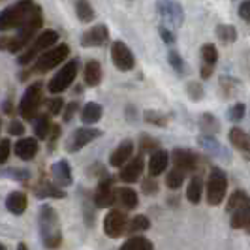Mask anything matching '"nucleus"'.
<instances>
[{
	"label": "nucleus",
	"instance_id": "obj_1",
	"mask_svg": "<svg viewBox=\"0 0 250 250\" xmlns=\"http://www.w3.org/2000/svg\"><path fill=\"white\" fill-rule=\"evenodd\" d=\"M43 25V15H42V10L38 8L34 15L26 21L23 26L17 28V34L15 36H0V49L10 51V53H19L23 51L36 38V32L42 28Z\"/></svg>",
	"mask_w": 250,
	"mask_h": 250
},
{
	"label": "nucleus",
	"instance_id": "obj_2",
	"mask_svg": "<svg viewBox=\"0 0 250 250\" xmlns=\"http://www.w3.org/2000/svg\"><path fill=\"white\" fill-rule=\"evenodd\" d=\"M38 220H40V235L43 245L47 249H57L62 243V233H61V224L55 209L51 205H42Z\"/></svg>",
	"mask_w": 250,
	"mask_h": 250
},
{
	"label": "nucleus",
	"instance_id": "obj_3",
	"mask_svg": "<svg viewBox=\"0 0 250 250\" xmlns=\"http://www.w3.org/2000/svg\"><path fill=\"white\" fill-rule=\"evenodd\" d=\"M36 10L38 6L32 0H19L17 4L6 8L4 12H0V32L23 26L34 15Z\"/></svg>",
	"mask_w": 250,
	"mask_h": 250
},
{
	"label": "nucleus",
	"instance_id": "obj_4",
	"mask_svg": "<svg viewBox=\"0 0 250 250\" xmlns=\"http://www.w3.org/2000/svg\"><path fill=\"white\" fill-rule=\"evenodd\" d=\"M57 42H59V32H55V30H43L42 34H38V36L26 45L25 51L21 53V57L17 59V62L21 64V66L32 62V61H34L36 57H40L43 51L51 49Z\"/></svg>",
	"mask_w": 250,
	"mask_h": 250
},
{
	"label": "nucleus",
	"instance_id": "obj_5",
	"mask_svg": "<svg viewBox=\"0 0 250 250\" xmlns=\"http://www.w3.org/2000/svg\"><path fill=\"white\" fill-rule=\"evenodd\" d=\"M68 55H70V47H68L66 43H59V45H55V47H51V49L43 51V53L38 57L32 72H36V74H45V72H49L53 68H57L61 62H64Z\"/></svg>",
	"mask_w": 250,
	"mask_h": 250
},
{
	"label": "nucleus",
	"instance_id": "obj_6",
	"mask_svg": "<svg viewBox=\"0 0 250 250\" xmlns=\"http://www.w3.org/2000/svg\"><path fill=\"white\" fill-rule=\"evenodd\" d=\"M75 75H77V61H70L66 66H62L57 74L51 77L49 85H47L49 92L51 94H61V92H64L68 87H72Z\"/></svg>",
	"mask_w": 250,
	"mask_h": 250
},
{
	"label": "nucleus",
	"instance_id": "obj_7",
	"mask_svg": "<svg viewBox=\"0 0 250 250\" xmlns=\"http://www.w3.org/2000/svg\"><path fill=\"white\" fill-rule=\"evenodd\" d=\"M42 104V83H32L25 90L23 98L19 102V113L25 119H34Z\"/></svg>",
	"mask_w": 250,
	"mask_h": 250
},
{
	"label": "nucleus",
	"instance_id": "obj_8",
	"mask_svg": "<svg viewBox=\"0 0 250 250\" xmlns=\"http://www.w3.org/2000/svg\"><path fill=\"white\" fill-rule=\"evenodd\" d=\"M226 190H228V181H226V175L222 173V169L214 167L209 175V181H207V201L211 205H218L222 203L226 196Z\"/></svg>",
	"mask_w": 250,
	"mask_h": 250
},
{
	"label": "nucleus",
	"instance_id": "obj_9",
	"mask_svg": "<svg viewBox=\"0 0 250 250\" xmlns=\"http://www.w3.org/2000/svg\"><path fill=\"white\" fill-rule=\"evenodd\" d=\"M126 226H128L126 214L123 211H117V209L109 211L104 218V231L107 237H121L126 231Z\"/></svg>",
	"mask_w": 250,
	"mask_h": 250
},
{
	"label": "nucleus",
	"instance_id": "obj_10",
	"mask_svg": "<svg viewBox=\"0 0 250 250\" xmlns=\"http://www.w3.org/2000/svg\"><path fill=\"white\" fill-rule=\"evenodd\" d=\"M111 61L121 72H130L134 68V64H136L134 55H132V51L128 49V45H126L125 42H113Z\"/></svg>",
	"mask_w": 250,
	"mask_h": 250
},
{
	"label": "nucleus",
	"instance_id": "obj_11",
	"mask_svg": "<svg viewBox=\"0 0 250 250\" xmlns=\"http://www.w3.org/2000/svg\"><path fill=\"white\" fill-rule=\"evenodd\" d=\"M102 136L100 130H96V128H77L74 132V136L70 139V143H68V150H75L83 149L87 143L90 141H94V139H98Z\"/></svg>",
	"mask_w": 250,
	"mask_h": 250
},
{
	"label": "nucleus",
	"instance_id": "obj_12",
	"mask_svg": "<svg viewBox=\"0 0 250 250\" xmlns=\"http://www.w3.org/2000/svg\"><path fill=\"white\" fill-rule=\"evenodd\" d=\"M109 40V30L105 25L92 26L90 30H87L83 36H81V45L83 47H100L105 42Z\"/></svg>",
	"mask_w": 250,
	"mask_h": 250
},
{
	"label": "nucleus",
	"instance_id": "obj_13",
	"mask_svg": "<svg viewBox=\"0 0 250 250\" xmlns=\"http://www.w3.org/2000/svg\"><path fill=\"white\" fill-rule=\"evenodd\" d=\"M158 8H160V15H162L169 25H173V26L183 25L185 15H183V8H181L177 2H173V0H162V2L158 4Z\"/></svg>",
	"mask_w": 250,
	"mask_h": 250
},
{
	"label": "nucleus",
	"instance_id": "obj_14",
	"mask_svg": "<svg viewBox=\"0 0 250 250\" xmlns=\"http://www.w3.org/2000/svg\"><path fill=\"white\" fill-rule=\"evenodd\" d=\"M94 203H96V207H111L115 203V188H113V181L109 177L100 181L96 194H94Z\"/></svg>",
	"mask_w": 250,
	"mask_h": 250
},
{
	"label": "nucleus",
	"instance_id": "obj_15",
	"mask_svg": "<svg viewBox=\"0 0 250 250\" xmlns=\"http://www.w3.org/2000/svg\"><path fill=\"white\" fill-rule=\"evenodd\" d=\"M143 167H145V164H143V158L141 156H136L132 162L128 160V162L123 166V169H121V181L123 183H136L141 173H143Z\"/></svg>",
	"mask_w": 250,
	"mask_h": 250
},
{
	"label": "nucleus",
	"instance_id": "obj_16",
	"mask_svg": "<svg viewBox=\"0 0 250 250\" xmlns=\"http://www.w3.org/2000/svg\"><path fill=\"white\" fill-rule=\"evenodd\" d=\"M132 154H134V143H132V139H125L117 149L113 150L111 158H109V164L115 166V167H121V166H125L128 160H132Z\"/></svg>",
	"mask_w": 250,
	"mask_h": 250
},
{
	"label": "nucleus",
	"instance_id": "obj_17",
	"mask_svg": "<svg viewBox=\"0 0 250 250\" xmlns=\"http://www.w3.org/2000/svg\"><path fill=\"white\" fill-rule=\"evenodd\" d=\"M196 162H198V158H196V154L192 150H187V149L173 150V164H175L177 169H181L185 173L192 171L196 167Z\"/></svg>",
	"mask_w": 250,
	"mask_h": 250
},
{
	"label": "nucleus",
	"instance_id": "obj_18",
	"mask_svg": "<svg viewBox=\"0 0 250 250\" xmlns=\"http://www.w3.org/2000/svg\"><path fill=\"white\" fill-rule=\"evenodd\" d=\"M38 152V141L34 138H23L15 143V154L21 160H32Z\"/></svg>",
	"mask_w": 250,
	"mask_h": 250
},
{
	"label": "nucleus",
	"instance_id": "obj_19",
	"mask_svg": "<svg viewBox=\"0 0 250 250\" xmlns=\"http://www.w3.org/2000/svg\"><path fill=\"white\" fill-rule=\"evenodd\" d=\"M138 201V194L132 188H117L115 190V203L123 209H136Z\"/></svg>",
	"mask_w": 250,
	"mask_h": 250
},
{
	"label": "nucleus",
	"instance_id": "obj_20",
	"mask_svg": "<svg viewBox=\"0 0 250 250\" xmlns=\"http://www.w3.org/2000/svg\"><path fill=\"white\" fill-rule=\"evenodd\" d=\"M167 162H169V154L166 150H154L152 156L149 160V173L150 177H156V175H162L167 167Z\"/></svg>",
	"mask_w": 250,
	"mask_h": 250
},
{
	"label": "nucleus",
	"instance_id": "obj_21",
	"mask_svg": "<svg viewBox=\"0 0 250 250\" xmlns=\"http://www.w3.org/2000/svg\"><path fill=\"white\" fill-rule=\"evenodd\" d=\"M51 173H53V179H55V183L59 187L72 185V171H70V166H68L66 160H59L57 164H53Z\"/></svg>",
	"mask_w": 250,
	"mask_h": 250
},
{
	"label": "nucleus",
	"instance_id": "obj_22",
	"mask_svg": "<svg viewBox=\"0 0 250 250\" xmlns=\"http://www.w3.org/2000/svg\"><path fill=\"white\" fill-rule=\"evenodd\" d=\"M229 141L237 150L250 156V136L247 132H243L241 128H231L229 130Z\"/></svg>",
	"mask_w": 250,
	"mask_h": 250
},
{
	"label": "nucleus",
	"instance_id": "obj_23",
	"mask_svg": "<svg viewBox=\"0 0 250 250\" xmlns=\"http://www.w3.org/2000/svg\"><path fill=\"white\" fill-rule=\"evenodd\" d=\"M26 194L25 192H12L8 198H6V207L8 211L13 214H23L26 211Z\"/></svg>",
	"mask_w": 250,
	"mask_h": 250
},
{
	"label": "nucleus",
	"instance_id": "obj_24",
	"mask_svg": "<svg viewBox=\"0 0 250 250\" xmlns=\"http://www.w3.org/2000/svg\"><path fill=\"white\" fill-rule=\"evenodd\" d=\"M83 75H85V83H87V87H96L102 79L100 64L96 62V61H88V62L85 64V72H83Z\"/></svg>",
	"mask_w": 250,
	"mask_h": 250
},
{
	"label": "nucleus",
	"instance_id": "obj_25",
	"mask_svg": "<svg viewBox=\"0 0 250 250\" xmlns=\"http://www.w3.org/2000/svg\"><path fill=\"white\" fill-rule=\"evenodd\" d=\"M100 119H102L100 104H96V102H88L87 105L83 107V111H81V121H83L85 125H96Z\"/></svg>",
	"mask_w": 250,
	"mask_h": 250
},
{
	"label": "nucleus",
	"instance_id": "obj_26",
	"mask_svg": "<svg viewBox=\"0 0 250 250\" xmlns=\"http://www.w3.org/2000/svg\"><path fill=\"white\" fill-rule=\"evenodd\" d=\"M201 196H203V179L200 175H196L192 177V181L187 188V198L190 203H200Z\"/></svg>",
	"mask_w": 250,
	"mask_h": 250
},
{
	"label": "nucleus",
	"instance_id": "obj_27",
	"mask_svg": "<svg viewBox=\"0 0 250 250\" xmlns=\"http://www.w3.org/2000/svg\"><path fill=\"white\" fill-rule=\"evenodd\" d=\"M149 228H150L149 218H147V216H143V214H138V216H134L132 220H128V226H126V233L134 235V233L145 231V229H149Z\"/></svg>",
	"mask_w": 250,
	"mask_h": 250
},
{
	"label": "nucleus",
	"instance_id": "obj_28",
	"mask_svg": "<svg viewBox=\"0 0 250 250\" xmlns=\"http://www.w3.org/2000/svg\"><path fill=\"white\" fill-rule=\"evenodd\" d=\"M51 130H53V125H51L49 117L47 115H38V119L34 121V132H36L38 138H49Z\"/></svg>",
	"mask_w": 250,
	"mask_h": 250
},
{
	"label": "nucleus",
	"instance_id": "obj_29",
	"mask_svg": "<svg viewBox=\"0 0 250 250\" xmlns=\"http://www.w3.org/2000/svg\"><path fill=\"white\" fill-rule=\"evenodd\" d=\"M247 205H250V198L247 196V192L237 190V192H233L231 198L228 200V211L233 213V211H237L241 207H247Z\"/></svg>",
	"mask_w": 250,
	"mask_h": 250
},
{
	"label": "nucleus",
	"instance_id": "obj_30",
	"mask_svg": "<svg viewBox=\"0 0 250 250\" xmlns=\"http://www.w3.org/2000/svg\"><path fill=\"white\" fill-rule=\"evenodd\" d=\"M247 226H250V205L233 211L231 216V228H247Z\"/></svg>",
	"mask_w": 250,
	"mask_h": 250
},
{
	"label": "nucleus",
	"instance_id": "obj_31",
	"mask_svg": "<svg viewBox=\"0 0 250 250\" xmlns=\"http://www.w3.org/2000/svg\"><path fill=\"white\" fill-rule=\"evenodd\" d=\"M75 12H77L79 21H83V23H90V21L94 19V10H92V6L88 4V0H77Z\"/></svg>",
	"mask_w": 250,
	"mask_h": 250
},
{
	"label": "nucleus",
	"instance_id": "obj_32",
	"mask_svg": "<svg viewBox=\"0 0 250 250\" xmlns=\"http://www.w3.org/2000/svg\"><path fill=\"white\" fill-rule=\"evenodd\" d=\"M121 250H154L152 243L145 237H130L125 245L121 247Z\"/></svg>",
	"mask_w": 250,
	"mask_h": 250
},
{
	"label": "nucleus",
	"instance_id": "obj_33",
	"mask_svg": "<svg viewBox=\"0 0 250 250\" xmlns=\"http://www.w3.org/2000/svg\"><path fill=\"white\" fill-rule=\"evenodd\" d=\"M216 36L220 38L224 43H231V42H235V38H237V30L231 25H220L216 28Z\"/></svg>",
	"mask_w": 250,
	"mask_h": 250
},
{
	"label": "nucleus",
	"instance_id": "obj_34",
	"mask_svg": "<svg viewBox=\"0 0 250 250\" xmlns=\"http://www.w3.org/2000/svg\"><path fill=\"white\" fill-rule=\"evenodd\" d=\"M185 183V171H181V169H173V171H169L167 177H166V185L171 188V190H177V188H181V185Z\"/></svg>",
	"mask_w": 250,
	"mask_h": 250
},
{
	"label": "nucleus",
	"instance_id": "obj_35",
	"mask_svg": "<svg viewBox=\"0 0 250 250\" xmlns=\"http://www.w3.org/2000/svg\"><path fill=\"white\" fill-rule=\"evenodd\" d=\"M201 59H203V64L214 66L216 59H218V51H216V47H214L213 43H207V45L201 47Z\"/></svg>",
	"mask_w": 250,
	"mask_h": 250
},
{
	"label": "nucleus",
	"instance_id": "obj_36",
	"mask_svg": "<svg viewBox=\"0 0 250 250\" xmlns=\"http://www.w3.org/2000/svg\"><path fill=\"white\" fill-rule=\"evenodd\" d=\"M200 145H203V149L207 150V152H213V154H222L220 145H218L213 138H209V136H207V138H205V136H203V138H200Z\"/></svg>",
	"mask_w": 250,
	"mask_h": 250
},
{
	"label": "nucleus",
	"instance_id": "obj_37",
	"mask_svg": "<svg viewBox=\"0 0 250 250\" xmlns=\"http://www.w3.org/2000/svg\"><path fill=\"white\" fill-rule=\"evenodd\" d=\"M169 62H171V66H173V70H175V72L185 74V62H183V59L179 57V53H175V51H171V53H169Z\"/></svg>",
	"mask_w": 250,
	"mask_h": 250
},
{
	"label": "nucleus",
	"instance_id": "obj_38",
	"mask_svg": "<svg viewBox=\"0 0 250 250\" xmlns=\"http://www.w3.org/2000/svg\"><path fill=\"white\" fill-rule=\"evenodd\" d=\"M228 117H229L231 121H241V119L245 117V105H243V104H235V105L228 111Z\"/></svg>",
	"mask_w": 250,
	"mask_h": 250
},
{
	"label": "nucleus",
	"instance_id": "obj_39",
	"mask_svg": "<svg viewBox=\"0 0 250 250\" xmlns=\"http://www.w3.org/2000/svg\"><path fill=\"white\" fill-rule=\"evenodd\" d=\"M10 150H12V143L10 139H2L0 141V164H4L10 156Z\"/></svg>",
	"mask_w": 250,
	"mask_h": 250
},
{
	"label": "nucleus",
	"instance_id": "obj_40",
	"mask_svg": "<svg viewBox=\"0 0 250 250\" xmlns=\"http://www.w3.org/2000/svg\"><path fill=\"white\" fill-rule=\"evenodd\" d=\"M201 126H203V130L211 132V130H216V128H218V123L214 121L213 115H203V119H201Z\"/></svg>",
	"mask_w": 250,
	"mask_h": 250
},
{
	"label": "nucleus",
	"instance_id": "obj_41",
	"mask_svg": "<svg viewBox=\"0 0 250 250\" xmlns=\"http://www.w3.org/2000/svg\"><path fill=\"white\" fill-rule=\"evenodd\" d=\"M64 107V100L62 98H53L49 100V113L51 115H57V113H61Z\"/></svg>",
	"mask_w": 250,
	"mask_h": 250
},
{
	"label": "nucleus",
	"instance_id": "obj_42",
	"mask_svg": "<svg viewBox=\"0 0 250 250\" xmlns=\"http://www.w3.org/2000/svg\"><path fill=\"white\" fill-rule=\"evenodd\" d=\"M145 121H149V123H154L156 126H164V125H166V119H160V113H154V111H147V113H145Z\"/></svg>",
	"mask_w": 250,
	"mask_h": 250
},
{
	"label": "nucleus",
	"instance_id": "obj_43",
	"mask_svg": "<svg viewBox=\"0 0 250 250\" xmlns=\"http://www.w3.org/2000/svg\"><path fill=\"white\" fill-rule=\"evenodd\" d=\"M239 15H241L247 23H250V0H245V2L239 6Z\"/></svg>",
	"mask_w": 250,
	"mask_h": 250
},
{
	"label": "nucleus",
	"instance_id": "obj_44",
	"mask_svg": "<svg viewBox=\"0 0 250 250\" xmlns=\"http://www.w3.org/2000/svg\"><path fill=\"white\" fill-rule=\"evenodd\" d=\"M25 132V126L21 125L19 121H12L10 123V134H13V136H21Z\"/></svg>",
	"mask_w": 250,
	"mask_h": 250
},
{
	"label": "nucleus",
	"instance_id": "obj_45",
	"mask_svg": "<svg viewBox=\"0 0 250 250\" xmlns=\"http://www.w3.org/2000/svg\"><path fill=\"white\" fill-rule=\"evenodd\" d=\"M188 94H190L192 98H201V87L198 83H190V85H188Z\"/></svg>",
	"mask_w": 250,
	"mask_h": 250
},
{
	"label": "nucleus",
	"instance_id": "obj_46",
	"mask_svg": "<svg viewBox=\"0 0 250 250\" xmlns=\"http://www.w3.org/2000/svg\"><path fill=\"white\" fill-rule=\"evenodd\" d=\"M141 147H143L145 150H147V149L152 150L154 147H158V143H156L152 138H145V136H143V138H141Z\"/></svg>",
	"mask_w": 250,
	"mask_h": 250
},
{
	"label": "nucleus",
	"instance_id": "obj_47",
	"mask_svg": "<svg viewBox=\"0 0 250 250\" xmlns=\"http://www.w3.org/2000/svg\"><path fill=\"white\" fill-rule=\"evenodd\" d=\"M160 36L166 40V43H173V34H171L166 26H160Z\"/></svg>",
	"mask_w": 250,
	"mask_h": 250
},
{
	"label": "nucleus",
	"instance_id": "obj_48",
	"mask_svg": "<svg viewBox=\"0 0 250 250\" xmlns=\"http://www.w3.org/2000/svg\"><path fill=\"white\" fill-rule=\"evenodd\" d=\"M143 190L149 192V194H154V192H156V185H154L152 181H145V183H143Z\"/></svg>",
	"mask_w": 250,
	"mask_h": 250
},
{
	"label": "nucleus",
	"instance_id": "obj_49",
	"mask_svg": "<svg viewBox=\"0 0 250 250\" xmlns=\"http://www.w3.org/2000/svg\"><path fill=\"white\" fill-rule=\"evenodd\" d=\"M211 74H213V66L203 64V68H201V77H203V79H207V77H211Z\"/></svg>",
	"mask_w": 250,
	"mask_h": 250
},
{
	"label": "nucleus",
	"instance_id": "obj_50",
	"mask_svg": "<svg viewBox=\"0 0 250 250\" xmlns=\"http://www.w3.org/2000/svg\"><path fill=\"white\" fill-rule=\"evenodd\" d=\"M75 109H77V104H72V105H70V107H68V109H66V113H64V119H66V121H70V117H72V115H74V111Z\"/></svg>",
	"mask_w": 250,
	"mask_h": 250
},
{
	"label": "nucleus",
	"instance_id": "obj_51",
	"mask_svg": "<svg viewBox=\"0 0 250 250\" xmlns=\"http://www.w3.org/2000/svg\"><path fill=\"white\" fill-rule=\"evenodd\" d=\"M17 250H28V249H26L25 245H23V243H21V245H19V247H17Z\"/></svg>",
	"mask_w": 250,
	"mask_h": 250
},
{
	"label": "nucleus",
	"instance_id": "obj_52",
	"mask_svg": "<svg viewBox=\"0 0 250 250\" xmlns=\"http://www.w3.org/2000/svg\"><path fill=\"white\" fill-rule=\"evenodd\" d=\"M0 250H6V247H4V245H0Z\"/></svg>",
	"mask_w": 250,
	"mask_h": 250
}]
</instances>
